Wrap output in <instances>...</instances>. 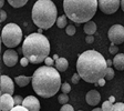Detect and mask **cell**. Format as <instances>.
<instances>
[{
	"label": "cell",
	"mask_w": 124,
	"mask_h": 111,
	"mask_svg": "<svg viewBox=\"0 0 124 111\" xmlns=\"http://www.w3.org/2000/svg\"><path fill=\"white\" fill-rule=\"evenodd\" d=\"M108 63L104 57L95 50H86L79 54L77 71L85 82L95 83L105 77Z\"/></svg>",
	"instance_id": "1"
},
{
	"label": "cell",
	"mask_w": 124,
	"mask_h": 111,
	"mask_svg": "<svg viewBox=\"0 0 124 111\" xmlns=\"http://www.w3.org/2000/svg\"><path fill=\"white\" fill-rule=\"evenodd\" d=\"M32 88L38 96L42 98H51L61 89V77L59 70L52 66L40 67L32 76Z\"/></svg>",
	"instance_id": "2"
},
{
	"label": "cell",
	"mask_w": 124,
	"mask_h": 111,
	"mask_svg": "<svg viewBox=\"0 0 124 111\" xmlns=\"http://www.w3.org/2000/svg\"><path fill=\"white\" fill-rule=\"evenodd\" d=\"M22 53L27 57L30 63H41L49 57L50 43L48 38L39 32H33L26 37L22 43Z\"/></svg>",
	"instance_id": "3"
},
{
	"label": "cell",
	"mask_w": 124,
	"mask_h": 111,
	"mask_svg": "<svg viewBox=\"0 0 124 111\" xmlns=\"http://www.w3.org/2000/svg\"><path fill=\"white\" fill-rule=\"evenodd\" d=\"M99 7L98 0H63V10L75 23H85L94 17Z\"/></svg>",
	"instance_id": "4"
},
{
	"label": "cell",
	"mask_w": 124,
	"mask_h": 111,
	"mask_svg": "<svg viewBox=\"0 0 124 111\" xmlns=\"http://www.w3.org/2000/svg\"><path fill=\"white\" fill-rule=\"evenodd\" d=\"M58 10L51 0H38L32 8V21L37 27L44 30L50 29L57 22Z\"/></svg>",
	"instance_id": "5"
},
{
	"label": "cell",
	"mask_w": 124,
	"mask_h": 111,
	"mask_svg": "<svg viewBox=\"0 0 124 111\" xmlns=\"http://www.w3.org/2000/svg\"><path fill=\"white\" fill-rule=\"evenodd\" d=\"M1 40L8 48H15L19 46L22 40V30L16 23H8L3 27L1 32Z\"/></svg>",
	"instance_id": "6"
},
{
	"label": "cell",
	"mask_w": 124,
	"mask_h": 111,
	"mask_svg": "<svg viewBox=\"0 0 124 111\" xmlns=\"http://www.w3.org/2000/svg\"><path fill=\"white\" fill-rule=\"evenodd\" d=\"M99 9L105 15H112L116 12L121 7V0H98Z\"/></svg>",
	"instance_id": "7"
},
{
	"label": "cell",
	"mask_w": 124,
	"mask_h": 111,
	"mask_svg": "<svg viewBox=\"0 0 124 111\" xmlns=\"http://www.w3.org/2000/svg\"><path fill=\"white\" fill-rule=\"evenodd\" d=\"M108 39L115 44H121L124 42V27L121 25H113L108 29Z\"/></svg>",
	"instance_id": "8"
},
{
	"label": "cell",
	"mask_w": 124,
	"mask_h": 111,
	"mask_svg": "<svg viewBox=\"0 0 124 111\" xmlns=\"http://www.w3.org/2000/svg\"><path fill=\"white\" fill-rule=\"evenodd\" d=\"M0 82H1V88H0L1 94L2 93L13 94V92H15V85H13V81L11 80L10 78L8 77V76L2 75L1 78H0Z\"/></svg>",
	"instance_id": "9"
},
{
	"label": "cell",
	"mask_w": 124,
	"mask_h": 111,
	"mask_svg": "<svg viewBox=\"0 0 124 111\" xmlns=\"http://www.w3.org/2000/svg\"><path fill=\"white\" fill-rule=\"evenodd\" d=\"M12 94L10 93H2L0 98V109L2 111H9L12 110V108L16 106L15 99L12 98Z\"/></svg>",
	"instance_id": "10"
},
{
	"label": "cell",
	"mask_w": 124,
	"mask_h": 111,
	"mask_svg": "<svg viewBox=\"0 0 124 111\" xmlns=\"http://www.w3.org/2000/svg\"><path fill=\"white\" fill-rule=\"evenodd\" d=\"M18 62V52L12 49H9L3 53V63L7 67H13Z\"/></svg>",
	"instance_id": "11"
},
{
	"label": "cell",
	"mask_w": 124,
	"mask_h": 111,
	"mask_svg": "<svg viewBox=\"0 0 124 111\" xmlns=\"http://www.w3.org/2000/svg\"><path fill=\"white\" fill-rule=\"evenodd\" d=\"M22 104L30 111H39L40 110V102L39 100L33 96H28L23 99Z\"/></svg>",
	"instance_id": "12"
},
{
	"label": "cell",
	"mask_w": 124,
	"mask_h": 111,
	"mask_svg": "<svg viewBox=\"0 0 124 111\" xmlns=\"http://www.w3.org/2000/svg\"><path fill=\"white\" fill-rule=\"evenodd\" d=\"M85 100H86L88 104L94 107V106H96V104H99V102H100L101 94L99 93V91H96V90H90L86 93V96H85Z\"/></svg>",
	"instance_id": "13"
},
{
	"label": "cell",
	"mask_w": 124,
	"mask_h": 111,
	"mask_svg": "<svg viewBox=\"0 0 124 111\" xmlns=\"http://www.w3.org/2000/svg\"><path fill=\"white\" fill-rule=\"evenodd\" d=\"M113 66L117 70H124V53H116L113 59Z\"/></svg>",
	"instance_id": "14"
},
{
	"label": "cell",
	"mask_w": 124,
	"mask_h": 111,
	"mask_svg": "<svg viewBox=\"0 0 124 111\" xmlns=\"http://www.w3.org/2000/svg\"><path fill=\"white\" fill-rule=\"evenodd\" d=\"M69 67V62L65 58H59L58 60H55V68L61 72H64L65 70Z\"/></svg>",
	"instance_id": "15"
},
{
	"label": "cell",
	"mask_w": 124,
	"mask_h": 111,
	"mask_svg": "<svg viewBox=\"0 0 124 111\" xmlns=\"http://www.w3.org/2000/svg\"><path fill=\"white\" fill-rule=\"evenodd\" d=\"M31 80H32V77H27V76H18L15 78L16 83L19 87H26Z\"/></svg>",
	"instance_id": "16"
},
{
	"label": "cell",
	"mask_w": 124,
	"mask_h": 111,
	"mask_svg": "<svg viewBox=\"0 0 124 111\" xmlns=\"http://www.w3.org/2000/svg\"><path fill=\"white\" fill-rule=\"evenodd\" d=\"M84 32L86 34H94L96 32V25L95 22H93V21H88V22H85L84 25V28H83Z\"/></svg>",
	"instance_id": "17"
},
{
	"label": "cell",
	"mask_w": 124,
	"mask_h": 111,
	"mask_svg": "<svg viewBox=\"0 0 124 111\" xmlns=\"http://www.w3.org/2000/svg\"><path fill=\"white\" fill-rule=\"evenodd\" d=\"M9 5L13 8H21L28 2L29 0H7Z\"/></svg>",
	"instance_id": "18"
},
{
	"label": "cell",
	"mask_w": 124,
	"mask_h": 111,
	"mask_svg": "<svg viewBox=\"0 0 124 111\" xmlns=\"http://www.w3.org/2000/svg\"><path fill=\"white\" fill-rule=\"evenodd\" d=\"M57 26L59 27V28H65L67 27V25H68V22H67V16H60L59 18L57 19Z\"/></svg>",
	"instance_id": "19"
},
{
	"label": "cell",
	"mask_w": 124,
	"mask_h": 111,
	"mask_svg": "<svg viewBox=\"0 0 124 111\" xmlns=\"http://www.w3.org/2000/svg\"><path fill=\"white\" fill-rule=\"evenodd\" d=\"M113 104H114V102H112V101L108 99V100H106V101H104V102H103V104H102V110H103V111H110V110H112V107H113Z\"/></svg>",
	"instance_id": "20"
},
{
	"label": "cell",
	"mask_w": 124,
	"mask_h": 111,
	"mask_svg": "<svg viewBox=\"0 0 124 111\" xmlns=\"http://www.w3.org/2000/svg\"><path fill=\"white\" fill-rule=\"evenodd\" d=\"M58 101H59L61 104H65V103H68V101H69V97L67 96V93L62 92V94H60V96L58 97Z\"/></svg>",
	"instance_id": "21"
},
{
	"label": "cell",
	"mask_w": 124,
	"mask_h": 111,
	"mask_svg": "<svg viewBox=\"0 0 124 111\" xmlns=\"http://www.w3.org/2000/svg\"><path fill=\"white\" fill-rule=\"evenodd\" d=\"M104 78H105L106 80H112L114 78V70L111 67H108V70H106V73Z\"/></svg>",
	"instance_id": "22"
},
{
	"label": "cell",
	"mask_w": 124,
	"mask_h": 111,
	"mask_svg": "<svg viewBox=\"0 0 124 111\" xmlns=\"http://www.w3.org/2000/svg\"><path fill=\"white\" fill-rule=\"evenodd\" d=\"M112 110H114V111H124V103L123 102H116V103L113 104Z\"/></svg>",
	"instance_id": "23"
},
{
	"label": "cell",
	"mask_w": 124,
	"mask_h": 111,
	"mask_svg": "<svg viewBox=\"0 0 124 111\" xmlns=\"http://www.w3.org/2000/svg\"><path fill=\"white\" fill-rule=\"evenodd\" d=\"M65 32H67L68 36H73L75 34V27L72 25H69V26L65 27Z\"/></svg>",
	"instance_id": "24"
},
{
	"label": "cell",
	"mask_w": 124,
	"mask_h": 111,
	"mask_svg": "<svg viewBox=\"0 0 124 111\" xmlns=\"http://www.w3.org/2000/svg\"><path fill=\"white\" fill-rule=\"evenodd\" d=\"M61 90H62V92L63 93H69L70 91H71V85H70V83H68V82H64L63 85H61Z\"/></svg>",
	"instance_id": "25"
},
{
	"label": "cell",
	"mask_w": 124,
	"mask_h": 111,
	"mask_svg": "<svg viewBox=\"0 0 124 111\" xmlns=\"http://www.w3.org/2000/svg\"><path fill=\"white\" fill-rule=\"evenodd\" d=\"M108 51H110V53H112V54H116L117 52H119V48H117V46H116L115 43L111 42L110 48H108Z\"/></svg>",
	"instance_id": "26"
},
{
	"label": "cell",
	"mask_w": 124,
	"mask_h": 111,
	"mask_svg": "<svg viewBox=\"0 0 124 111\" xmlns=\"http://www.w3.org/2000/svg\"><path fill=\"white\" fill-rule=\"evenodd\" d=\"M80 79H81V77H80V75L79 73H74V75L72 76V78H71V81H72V83L73 85H77V83H79V81H80Z\"/></svg>",
	"instance_id": "27"
},
{
	"label": "cell",
	"mask_w": 124,
	"mask_h": 111,
	"mask_svg": "<svg viewBox=\"0 0 124 111\" xmlns=\"http://www.w3.org/2000/svg\"><path fill=\"white\" fill-rule=\"evenodd\" d=\"M13 99H15V103L16 106H18V104H22L23 102V98L21 96H15L13 97Z\"/></svg>",
	"instance_id": "28"
},
{
	"label": "cell",
	"mask_w": 124,
	"mask_h": 111,
	"mask_svg": "<svg viewBox=\"0 0 124 111\" xmlns=\"http://www.w3.org/2000/svg\"><path fill=\"white\" fill-rule=\"evenodd\" d=\"M29 62H30L29 61V59L27 57H24V56H23V58H21L20 59V65L22 66V67H27Z\"/></svg>",
	"instance_id": "29"
},
{
	"label": "cell",
	"mask_w": 124,
	"mask_h": 111,
	"mask_svg": "<svg viewBox=\"0 0 124 111\" xmlns=\"http://www.w3.org/2000/svg\"><path fill=\"white\" fill-rule=\"evenodd\" d=\"M61 111H73V107L71 104H63L61 108Z\"/></svg>",
	"instance_id": "30"
},
{
	"label": "cell",
	"mask_w": 124,
	"mask_h": 111,
	"mask_svg": "<svg viewBox=\"0 0 124 111\" xmlns=\"http://www.w3.org/2000/svg\"><path fill=\"white\" fill-rule=\"evenodd\" d=\"M85 42H86V43H93V42H94V37H93V34H88L86 38H85Z\"/></svg>",
	"instance_id": "31"
},
{
	"label": "cell",
	"mask_w": 124,
	"mask_h": 111,
	"mask_svg": "<svg viewBox=\"0 0 124 111\" xmlns=\"http://www.w3.org/2000/svg\"><path fill=\"white\" fill-rule=\"evenodd\" d=\"M46 66H53V62H54V59L53 58H50V57H46V60H44Z\"/></svg>",
	"instance_id": "32"
},
{
	"label": "cell",
	"mask_w": 124,
	"mask_h": 111,
	"mask_svg": "<svg viewBox=\"0 0 124 111\" xmlns=\"http://www.w3.org/2000/svg\"><path fill=\"white\" fill-rule=\"evenodd\" d=\"M6 18H7V12H6L5 10H2V9H1V12H0V21H1V22H3V21L6 20Z\"/></svg>",
	"instance_id": "33"
},
{
	"label": "cell",
	"mask_w": 124,
	"mask_h": 111,
	"mask_svg": "<svg viewBox=\"0 0 124 111\" xmlns=\"http://www.w3.org/2000/svg\"><path fill=\"white\" fill-rule=\"evenodd\" d=\"M105 80H106L105 78H101L100 80L98 81V85H101V87H103V85H105Z\"/></svg>",
	"instance_id": "34"
},
{
	"label": "cell",
	"mask_w": 124,
	"mask_h": 111,
	"mask_svg": "<svg viewBox=\"0 0 124 111\" xmlns=\"http://www.w3.org/2000/svg\"><path fill=\"white\" fill-rule=\"evenodd\" d=\"M106 63H108V67H111V66L113 65V60L108 59V60H106Z\"/></svg>",
	"instance_id": "35"
},
{
	"label": "cell",
	"mask_w": 124,
	"mask_h": 111,
	"mask_svg": "<svg viewBox=\"0 0 124 111\" xmlns=\"http://www.w3.org/2000/svg\"><path fill=\"white\" fill-rule=\"evenodd\" d=\"M121 9L123 10V12H124V0H121Z\"/></svg>",
	"instance_id": "36"
},
{
	"label": "cell",
	"mask_w": 124,
	"mask_h": 111,
	"mask_svg": "<svg viewBox=\"0 0 124 111\" xmlns=\"http://www.w3.org/2000/svg\"><path fill=\"white\" fill-rule=\"evenodd\" d=\"M3 5H5V0H0V6L3 7Z\"/></svg>",
	"instance_id": "37"
},
{
	"label": "cell",
	"mask_w": 124,
	"mask_h": 111,
	"mask_svg": "<svg viewBox=\"0 0 124 111\" xmlns=\"http://www.w3.org/2000/svg\"><path fill=\"white\" fill-rule=\"evenodd\" d=\"M44 29H42V28H39V30H38V32L39 34H42V31H43Z\"/></svg>",
	"instance_id": "38"
},
{
	"label": "cell",
	"mask_w": 124,
	"mask_h": 111,
	"mask_svg": "<svg viewBox=\"0 0 124 111\" xmlns=\"http://www.w3.org/2000/svg\"><path fill=\"white\" fill-rule=\"evenodd\" d=\"M53 59L54 60H58V59H59V57H58L57 54H54V56H53Z\"/></svg>",
	"instance_id": "39"
},
{
	"label": "cell",
	"mask_w": 124,
	"mask_h": 111,
	"mask_svg": "<svg viewBox=\"0 0 124 111\" xmlns=\"http://www.w3.org/2000/svg\"><path fill=\"white\" fill-rule=\"evenodd\" d=\"M94 110H95V111H101V110H102V108H95Z\"/></svg>",
	"instance_id": "40"
}]
</instances>
